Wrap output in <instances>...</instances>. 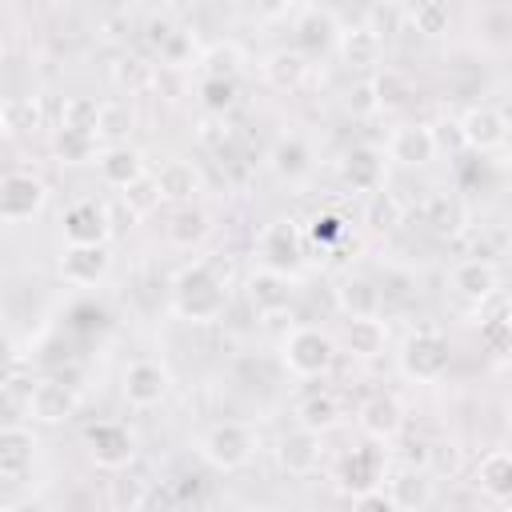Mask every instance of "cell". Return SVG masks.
<instances>
[{"label": "cell", "mask_w": 512, "mask_h": 512, "mask_svg": "<svg viewBox=\"0 0 512 512\" xmlns=\"http://www.w3.org/2000/svg\"><path fill=\"white\" fill-rule=\"evenodd\" d=\"M84 444H88V456L96 460V468H108V472H124L136 460V436L116 420L88 424L84 428Z\"/></svg>", "instance_id": "obj_6"}, {"label": "cell", "mask_w": 512, "mask_h": 512, "mask_svg": "<svg viewBox=\"0 0 512 512\" xmlns=\"http://www.w3.org/2000/svg\"><path fill=\"white\" fill-rule=\"evenodd\" d=\"M336 40H340V28H336V20H332L328 12L312 8V12H304V16L296 20V48H300L308 60H324V56L336 48Z\"/></svg>", "instance_id": "obj_24"}, {"label": "cell", "mask_w": 512, "mask_h": 512, "mask_svg": "<svg viewBox=\"0 0 512 512\" xmlns=\"http://www.w3.org/2000/svg\"><path fill=\"white\" fill-rule=\"evenodd\" d=\"M348 104H352L356 112H372V108H376V92H372V84H360L356 92H348Z\"/></svg>", "instance_id": "obj_51"}, {"label": "cell", "mask_w": 512, "mask_h": 512, "mask_svg": "<svg viewBox=\"0 0 512 512\" xmlns=\"http://www.w3.org/2000/svg\"><path fill=\"white\" fill-rule=\"evenodd\" d=\"M340 180L352 192H364V196L376 192V188H384V156L372 144H352L340 156Z\"/></svg>", "instance_id": "obj_19"}, {"label": "cell", "mask_w": 512, "mask_h": 512, "mask_svg": "<svg viewBox=\"0 0 512 512\" xmlns=\"http://www.w3.org/2000/svg\"><path fill=\"white\" fill-rule=\"evenodd\" d=\"M436 152H440V144H436V132L428 124H404L388 140V156L404 168H424L436 160Z\"/></svg>", "instance_id": "obj_20"}, {"label": "cell", "mask_w": 512, "mask_h": 512, "mask_svg": "<svg viewBox=\"0 0 512 512\" xmlns=\"http://www.w3.org/2000/svg\"><path fill=\"white\" fill-rule=\"evenodd\" d=\"M508 312H512V308H508Z\"/></svg>", "instance_id": "obj_53"}, {"label": "cell", "mask_w": 512, "mask_h": 512, "mask_svg": "<svg viewBox=\"0 0 512 512\" xmlns=\"http://www.w3.org/2000/svg\"><path fill=\"white\" fill-rule=\"evenodd\" d=\"M60 236H64V244H108V236H112L108 208L96 200H76L60 216Z\"/></svg>", "instance_id": "obj_12"}, {"label": "cell", "mask_w": 512, "mask_h": 512, "mask_svg": "<svg viewBox=\"0 0 512 512\" xmlns=\"http://www.w3.org/2000/svg\"><path fill=\"white\" fill-rule=\"evenodd\" d=\"M388 496H392V508L400 512H420L436 500V484L428 476V468H400L392 480H388Z\"/></svg>", "instance_id": "obj_23"}, {"label": "cell", "mask_w": 512, "mask_h": 512, "mask_svg": "<svg viewBox=\"0 0 512 512\" xmlns=\"http://www.w3.org/2000/svg\"><path fill=\"white\" fill-rule=\"evenodd\" d=\"M448 284H452V292H456L460 300H468V304H484V300L496 296V288H500V272H496L492 260L472 256V260H460V264L452 268Z\"/></svg>", "instance_id": "obj_18"}, {"label": "cell", "mask_w": 512, "mask_h": 512, "mask_svg": "<svg viewBox=\"0 0 512 512\" xmlns=\"http://www.w3.org/2000/svg\"><path fill=\"white\" fill-rule=\"evenodd\" d=\"M332 360H336V344H332V336L328 332H320V328H292L288 336H284V344H280V364L292 372V376H300V380H316V376H324L328 368H332Z\"/></svg>", "instance_id": "obj_3"}, {"label": "cell", "mask_w": 512, "mask_h": 512, "mask_svg": "<svg viewBox=\"0 0 512 512\" xmlns=\"http://www.w3.org/2000/svg\"><path fill=\"white\" fill-rule=\"evenodd\" d=\"M128 132H132V108H128L124 100H108V104H100L96 136H100L104 144H120Z\"/></svg>", "instance_id": "obj_39"}, {"label": "cell", "mask_w": 512, "mask_h": 512, "mask_svg": "<svg viewBox=\"0 0 512 512\" xmlns=\"http://www.w3.org/2000/svg\"><path fill=\"white\" fill-rule=\"evenodd\" d=\"M108 504L120 508V512L144 508V504H148V484L136 480V476H116V480L108 484Z\"/></svg>", "instance_id": "obj_42"}, {"label": "cell", "mask_w": 512, "mask_h": 512, "mask_svg": "<svg viewBox=\"0 0 512 512\" xmlns=\"http://www.w3.org/2000/svg\"><path fill=\"white\" fill-rule=\"evenodd\" d=\"M308 68H312V60H308L296 44H292V48H276V52H268V56H264V64H260L264 80H268L272 88H280V92L300 88V84H304V76H308Z\"/></svg>", "instance_id": "obj_27"}, {"label": "cell", "mask_w": 512, "mask_h": 512, "mask_svg": "<svg viewBox=\"0 0 512 512\" xmlns=\"http://www.w3.org/2000/svg\"><path fill=\"white\" fill-rule=\"evenodd\" d=\"M356 424L368 440L376 444H388L404 432V404L392 396V392H372L360 408H356Z\"/></svg>", "instance_id": "obj_11"}, {"label": "cell", "mask_w": 512, "mask_h": 512, "mask_svg": "<svg viewBox=\"0 0 512 512\" xmlns=\"http://www.w3.org/2000/svg\"><path fill=\"white\" fill-rule=\"evenodd\" d=\"M96 168L104 176V184L112 188H128L144 176V152L132 148V144H108L100 156H96Z\"/></svg>", "instance_id": "obj_26"}, {"label": "cell", "mask_w": 512, "mask_h": 512, "mask_svg": "<svg viewBox=\"0 0 512 512\" xmlns=\"http://www.w3.org/2000/svg\"><path fill=\"white\" fill-rule=\"evenodd\" d=\"M200 456L204 464H212L216 472H236L256 456V432L240 420H216L204 436H200Z\"/></svg>", "instance_id": "obj_2"}, {"label": "cell", "mask_w": 512, "mask_h": 512, "mask_svg": "<svg viewBox=\"0 0 512 512\" xmlns=\"http://www.w3.org/2000/svg\"><path fill=\"white\" fill-rule=\"evenodd\" d=\"M168 244H176V248H196V244H204L208 240V232H212V220H208V212L204 208H196V204H180L172 216H168Z\"/></svg>", "instance_id": "obj_30"}, {"label": "cell", "mask_w": 512, "mask_h": 512, "mask_svg": "<svg viewBox=\"0 0 512 512\" xmlns=\"http://www.w3.org/2000/svg\"><path fill=\"white\" fill-rule=\"evenodd\" d=\"M48 204V184L32 172H8L0 180V220L4 224H24L32 216H40V208Z\"/></svg>", "instance_id": "obj_7"}, {"label": "cell", "mask_w": 512, "mask_h": 512, "mask_svg": "<svg viewBox=\"0 0 512 512\" xmlns=\"http://www.w3.org/2000/svg\"><path fill=\"white\" fill-rule=\"evenodd\" d=\"M480 488L500 500V504H512V452H488L480 460V472H476Z\"/></svg>", "instance_id": "obj_32"}, {"label": "cell", "mask_w": 512, "mask_h": 512, "mask_svg": "<svg viewBox=\"0 0 512 512\" xmlns=\"http://www.w3.org/2000/svg\"><path fill=\"white\" fill-rule=\"evenodd\" d=\"M296 424H304V428H312V432H332L336 424H340V404H336V396L332 392H308V396H300V404H296Z\"/></svg>", "instance_id": "obj_31"}, {"label": "cell", "mask_w": 512, "mask_h": 512, "mask_svg": "<svg viewBox=\"0 0 512 512\" xmlns=\"http://www.w3.org/2000/svg\"><path fill=\"white\" fill-rule=\"evenodd\" d=\"M168 300H172V312H176L180 320L212 324V320H220L224 308H228V280H224L208 260H192V264H184V268L172 276Z\"/></svg>", "instance_id": "obj_1"}, {"label": "cell", "mask_w": 512, "mask_h": 512, "mask_svg": "<svg viewBox=\"0 0 512 512\" xmlns=\"http://www.w3.org/2000/svg\"><path fill=\"white\" fill-rule=\"evenodd\" d=\"M304 236L308 244H316L320 252H336L344 240H348V220L340 212H316L308 224H304Z\"/></svg>", "instance_id": "obj_36"}, {"label": "cell", "mask_w": 512, "mask_h": 512, "mask_svg": "<svg viewBox=\"0 0 512 512\" xmlns=\"http://www.w3.org/2000/svg\"><path fill=\"white\" fill-rule=\"evenodd\" d=\"M364 220H368L376 232H384V228H396V224L404 220V204H400L392 192L376 188V192H368V208H364Z\"/></svg>", "instance_id": "obj_40"}, {"label": "cell", "mask_w": 512, "mask_h": 512, "mask_svg": "<svg viewBox=\"0 0 512 512\" xmlns=\"http://www.w3.org/2000/svg\"><path fill=\"white\" fill-rule=\"evenodd\" d=\"M480 344H484L488 352H496V356L512 352V312H504V316H484V320H480Z\"/></svg>", "instance_id": "obj_44"}, {"label": "cell", "mask_w": 512, "mask_h": 512, "mask_svg": "<svg viewBox=\"0 0 512 512\" xmlns=\"http://www.w3.org/2000/svg\"><path fill=\"white\" fill-rule=\"evenodd\" d=\"M336 52H340V60H344L348 68H372V64H380V52H384V36H380L372 24L340 28Z\"/></svg>", "instance_id": "obj_25"}, {"label": "cell", "mask_w": 512, "mask_h": 512, "mask_svg": "<svg viewBox=\"0 0 512 512\" xmlns=\"http://www.w3.org/2000/svg\"><path fill=\"white\" fill-rule=\"evenodd\" d=\"M156 180H160L164 200H172V204H192V200L204 192V180H200L196 164H188V160H168V164L156 172Z\"/></svg>", "instance_id": "obj_29"}, {"label": "cell", "mask_w": 512, "mask_h": 512, "mask_svg": "<svg viewBox=\"0 0 512 512\" xmlns=\"http://www.w3.org/2000/svg\"><path fill=\"white\" fill-rule=\"evenodd\" d=\"M336 484L348 492V496H360L368 488H380L384 484V448H352L344 460H340V472H336Z\"/></svg>", "instance_id": "obj_17"}, {"label": "cell", "mask_w": 512, "mask_h": 512, "mask_svg": "<svg viewBox=\"0 0 512 512\" xmlns=\"http://www.w3.org/2000/svg\"><path fill=\"white\" fill-rule=\"evenodd\" d=\"M260 4V12H268V16H280V12H288L296 0H256Z\"/></svg>", "instance_id": "obj_52"}, {"label": "cell", "mask_w": 512, "mask_h": 512, "mask_svg": "<svg viewBox=\"0 0 512 512\" xmlns=\"http://www.w3.org/2000/svg\"><path fill=\"white\" fill-rule=\"evenodd\" d=\"M336 308L344 316H380L384 308V288L364 276V272H348L340 284H336Z\"/></svg>", "instance_id": "obj_21"}, {"label": "cell", "mask_w": 512, "mask_h": 512, "mask_svg": "<svg viewBox=\"0 0 512 512\" xmlns=\"http://www.w3.org/2000/svg\"><path fill=\"white\" fill-rule=\"evenodd\" d=\"M168 388H172V376H168V368L160 360H132L124 368V376H120V396L132 408H156V404H164Z\"/></svg>", "instance_id": "obj_8"}, {"label": "cell", "mask_w": 512, "mask_h": 512, "mask_svg": "<svg viewBox=\"0 0 512 512\" xmlns=\"http://www.w3.org/2000/svg\"><path fill=\"white\" fill-rule=\"evenodd\" d=\"M96 144H100V136L96 132H80V128H56V136H52V152L64 160V164H88V160H96L100 152H96Z\"/></svg>", "instance_id": "obj_33"}, {"label": "cell", "mask_w": 512, "mask_h": 512, "mask_svg": "<svg viewBox=\"0 0 512 512\" xmlns=\"http://www.w3.org/2000/svg\"><path fill=\"white\" fill-rule=\"evenodd\" d=\"M120 200H124V208H128V216H148L152 208H160V200H164V192H160V180L156 176H140L136 184H128V188H120Z\"/></svg>", "instance_id": "obj_38"}, {"label": "cell", "mask_w": 512, "mask_h": 512, "mask_svg": "<svg viewBox=\"0 0 512 512\" xmlns=\"http://www.w3.org/2000/svg\"><path fill=\"white\" fill-rule=\"evenodd\" d=\"M196 96H200V108H204V112L224 116V112H232V108H236L240 88H236V80H232V76H200Z\"/></svg>", "instance_id": "obj_37"}, {"label": "cell", "mask_w": 512, "mask_h": 512, "mask_svg": "<svg viewBox=\"0 0 512 512\" xmlns=\"http://www.w3.org/2000/svg\"><path fill=\"white\" fill-rule=\"evenodd\" d=\"M352 504H356V508H376V512H392V496H388V492H380V488H368V492L352 496Z\"/></svg>", "instance_id": "obj_50"}, {"label": "cell", "mask_w": 512, "mask_h": 512, "mask_svg": "<svg viewBox=\"0 0 512 512\" xmlns=\"http://www.w3.org/2000/svg\"><path fill=\"white\" fill-rule=\"evenodd\" d=\"M80 408V388L60 380L56 372L48 380H36L32 384V400H28V416L40 420V424H64L68 416H76Z\"/></svg>", "instance_id": "obj_9"}, {"label": "cell", "mask_w": 512, "mask_h": 512, "mask_svg": "<svg viewBox=\"0 0 512 512\" xmlns=\"http://www.w3.org/2000/svg\"><path fill=\"white\" fill-rule=\"evenodd\" d=\"M120 84H128V88H144V84H152V68L144 64V60H120V68L112 72Z\"/></svg>", "instance_id": "obj_47"}, {"label": "cell", "mask_w": 512, "mask_h": 512, "mask_svg": "<svg viewBox=\"0 0 512 512\" xmlns=\"http://www.w3.org/2000/svg\"><path fill=\"white\" fill-rule=\"evenodd\" d=\"M404 16H408V24L420 36H444L448 24H452V12H448L444 0H408L404 4Z\"/></svg>", "instance_id": "obj_35"}, {"label": "cell", "mask_w": 512, "mask_h": 512, "mask_svg": "<svg viewBox=\"0 0 512 512\" xmlns=\"http://www.w3.org/2000/svg\"><path fill=\"white\" fill-rule=\"evenodd\" d=\"M192 52H196V44H192V32L176 28V32H172V40L160 48V60H164V64H172V68H184V64L192 60Z\"/></svg>", "instance_id": "obj_46"}, {"label": "cell", "mask_w": 512, "mask_h": 512, "mask_svg": "<svg viewBox=\"0 0 512 512\" xmlns=\"http://www.w3.org/2000/svg\"><path fill=\"white\" fill-rule=\"evenodd\" d=\"M0 128L4 136H24L40 128V100L36 96H8L0 108Z\"/></svg>", "instance_id": "obj_34"}, {"label": "cell", "mask_w": 512, "mask_h": 512, "mask_svg": "<svg viewBox=\"0 0 512 512\" xmlns=\"http://www.w3.org/2000/svg\"><path fill=\"white\" fill-rule=\"evenodd\" d=\"M172 32H176V24H172V20H164V16H160V20H148V32H144V36H148V48L160 56V48L172 40Z\"/></svg>", "instance_id": "obj_48"}, {"label": "cell", "mask_w": 512, "mask_h": 512, "mask_svg": "<svg viewBox=\"0 0 512 512\" xmlns=\"http://www.w3.org/2000/svg\"><path fill=\"white\" fill-rule=\"evenodd\" d=\"M448 364H452V344H448L444 332L416 328V332L404 336V344H400V368H404V376L432 384V380H440L448 372Z\"/></svg>", "instance_id": "obj_4"}, {"label": "cell", "mask_w": 512, "mask_h": 512, "mask_svg": "<svg viewBox=\"0 0 512 512\" xmlns=\"http://www.w3.org/2000/svg\"><path fill=\"white\" fill-rule=\"evenodd\" d=\"M304 256H308V236L296 220H272L260 232V264L296 276L304 268Z\"/></svg>", "instance_id": "obj_5"}, {"label": "cell", "mask_w": 512, "mask_h": 512, "mask_svg": "<svg viewBox=\"0 0 512 512\" xmlns=\"http://www.w3.org/2000/svg\"><path fill=\"white\" fill-rule=\"evenodd\" d=\"M200 72H204V76H232V80H236V72H240V48H236V44H216V48H208V52L200 56Z\"/></svg>", "instance_id": "obj_45"}, {"label": "cell", "mask_w": 512, "mask_h": 512, "mask_svg": "<svg viewBox=\"0 0 512 512\" xmlns=\"http://www.w3.org/2000/svg\"><path fill=\"white\" fill-rule=\"evenodd\" d=\"M312 148H308V140L304 136H296V132H288V136H276V144L268 148V168H272V176H280V180H288V184H296V180H304L308 172H312Z\"/></svg>", "instance_id": "obj_22"}, {"label": "cell", "mask_w": 512, "mask_h": 512, "mask_svg": "<svg viewBox=\"0 0 512 512\" xmlns=\"http://www.w3.org/2000/svg\"><path fill=\"white\" fill-rule=\"evenodd\" d=\"M340 340H344V348H348L352 356L372 360V356L384 352V344H388V328L380 324V316H348Z\"/></svg>", "instance_id": "obj_28"}, {"label": "cell", "mask_w": 512, "mask_h": 512, "mask_svg": "<svg viewBox=\"0 0 512 512\" xmlns=\"http://www.w3.org/2000/svg\"><path fill=\"white\" fill-rule=\"evenodd\" d=\"M32 460H36V436H32V428H24L20 420L4 424V432H0V480L8 488H16L32 472Z\"/></svg>", "instance_id": "obj_14"}, {"label": "cell", "mask_w": 512, "mask_h": 512, "mask_svg": "<svg viewBox=\"0 0 512 512\" xmlns=\"http://www.w3.org/2000/svg\"><path fill=\"white\" fill-rule=\"evenodd\" d=\"M372 92H376V108H400V104H408V96H412V84L400 76V72H380L376 80H372Z\"/></svg>", "instance_id": "obj_43"}, {"label": "cell", "mask_w": 512, "mask_h": 512, "mask_svg": "<svg viewBox=\"0 0 512 512\" xmlns=\"http://www.w3.org/2000/svg\"><path fill=\"white\" fill-rule=\"evenodd\" d=\"M320 456H324V444H320V432L296 424L292 432H284L276 440V464L288 472V476H312L320 468Z\"/></svg>", "instance_id": "obj_15"}, {"label": "cell", "mask_w": 512, "mask_h": 512, "mask_svg": "<svg viewBox=\"0 0 512 512\" xmlns=\"http://www.w3.org/2000/svg\"><path fill=\"white\" fill-rule=\"evenodd\" d=\"M460 132H464V144L472 152H496L508 144V120L500 108L492 104H476L460 116Z\"/></svg>", "instance_id": "obj_16"}, {"label": "cell", "mask_w": 512, "mask_h": 512, "mask_svg": "<svg viewBox=\"0 0 512 512\" xmlns=\"http://www.w3.org/2000/svg\"><path fill=\"white\" fill-rule=\"evenodd\" d=\"M432 132H436V144H440V148H468V144H464V132H460V120H444V124H436Z\"/></svg>", "instance_id": "obj_49"}, {"label": "cell", "mask_w": 512, "mask_h": 512, "mask_svg": "<svg viewBox=\"0 0 512 512\" xmlns=\"http://www.w3.org/2000/svg\"><path fill=\"white\" fill-rule=\"evenodd\" d=\"M244 300L256 316H280L288 304H292V276L288 272H276L268 264H260L256 272H248L244 280Z\"/></svg>", "instance_id": "obj_10"}, {"label": "cell", "mask_w": 512, "mask_h": 512, "mask_svg": "<svg viewBox=\"0 0 512 512\" xmlns=\"http://www.w3.org/2000/svg\"><path fill=\"white\" fill-rule=\"evenodd\" d=\"M108 272H112L108 244H68L60 256V276L76 288H96Z\"/></svg>", "instance_id": "obj_13"}, {"label": "cell", "mask_w": 512, "mask_h": 512, "mask_svg": "<svg viewBox=\"0 0 512 512\" xmlns=\"http://www.w3.org/2000/svg\"><path fill=\"white\" fill-rule=\"evenodd\" d=\"M60 124L64 128H80V132H96L100 124V104L92 96H68L60 104Z\"/></svg>", "instance_id": "obj_41"}]
</instances>
